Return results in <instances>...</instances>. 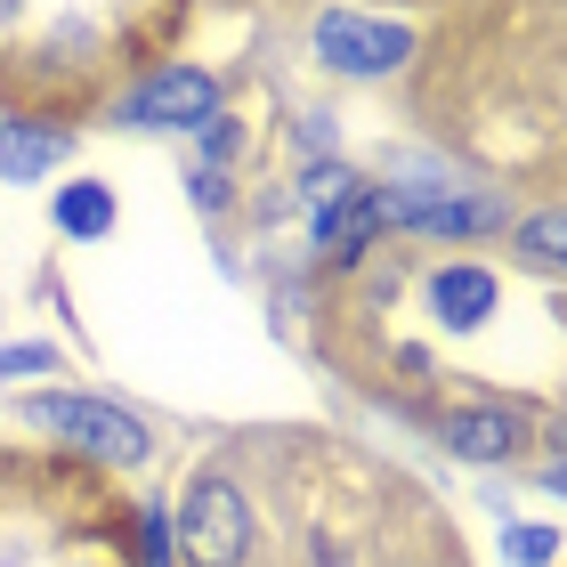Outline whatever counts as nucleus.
Segmentation results:
<instances>
[{
    "mask_svg": "<svg viewBox=\"0 0 567 567\" xmlns=\"http://www.w3.org/2000/svg\"><path fill=\"white\" fill-rule=\"evenodd\" d=\"M24 422L49 430L73 454H90V462H146L154 454V430L138 414H122V405H106V398H58V390H41V398H24Z\"/></svg>",
    "mask_w": 567,
    "mask_h": 567,
    "instance_id": "1",
    "label": "nucleus"
},
{
    "mask_svg": "<svg viewBox=\"0 0 567 567\" xmlns=\"http://www.w3.org/2000/svg\"><path fill=\"white\" fill-rule=\"evenodd\" d=\"M171 527H178L187 567H244L251 559V503H244V486L219 478V471H203L187 486V503L171 511Z\"/></svg>",
    "mask_w": 567,
    "mask_h": 567,
    "instance_id": "2",
    "label": "nucleus"
},
{
    "mask_svg": "<svg viewBox=\"0 0 567 567\" xmlns=\"http://www.w3.org/2000/svg\"><path fill=\"white\" fill-rule=\"evenodd\" d=\"M212 114H219V82L203 65H163L114 106V122H131V131H203Z\"/></svg>",
    "mask_w": 567,
    "mask_h": 567,
    "instance_id": "3",
    "label": "nucleus"
},
{
    "mask_svg": "<svg viewBox=\"0 0 567 567\" xmlns=\"http://www.w3.org/2000/svg\"><path fill=\"white\" fill-rule=\"evenodd\" d=\"M422 227V236H495V227H511L503 195H437V187H381V227Z\"/></svg>",
    "mask_w": 567,
    "mask_h": 567,
    "instance_id": "4",
    "label": "nucleus"
},
{
    "mask_svg": "<svg viewBox=\"0 0 567 567\" xmlns=\"http://www.w3.org/2000/svg\"><path fill=\"white\" fill-rule=\"evenodd\" d=\"M414 33L405 24H381V17H357V9H324L317 17V58L332 73H398Z\"/></svg>",
    "mask_w": 567,
    "mask_h": 567,
    "instance_id": "5",
    "label": "nucleus"
},
{
    "mask_svg": "<svg viewBox=\"0 0 567 567\" xmlns=\"http://www.w3.org/2000/svg\"><path fill=\"white\" fill-rule=\"evenodd\" d=\"M65 154H73V138L58 131V122H0V178H9V187L58 178Z\"/></svg>",
    "mask_w": 567,
    "mask_h": 567,
    "instance_id": "6",
    "label": "nucleus"
},
{
    "mask_svg": "<svg viewBox=\"0 0 567 567\" xmlns=\"http://www.w3.org/2000/svg\"><path fill=\"white\" fill-rule=\"evenodd\" d=\"M381 236V187H357L349 203H332V212L317 219V251L324 260H357Z\"/></svg>",
    "mask_w": 567,
    "mask_h": 567,
    "instance_id": "7",
    "label": "nucleus"
},
{
    "mask_svg": "<svg viewBox=\"0 0 567 567\" xmlns=\"http://www.w3.org/2000/svg\"><path fill=\"white\" fill-rule=\"evenodd\" d=\"M430 308H437L454 332H471V324L495 317V276H486V268H437V276H430Z\"/></svg>",
    "mask_w": 567,
    "mask_h": 567,
    "instance_id": "8",
    "label": "nucleus"
},
{
    "mask_svg": "<svg viewBox=\"0 0 567 567\" xmlns=\"http://www.w3.org/2000/svg\"><path fill=\"white\" fill-rule=\"evenodd\" d=\"M446 446L462 454V462H503L511 446H519V414H446Z\"/></svg>",
    "mask_w": 567,
    "mask_h": 567,
    "instance_id": "9",
    "label": "nucleus"
},
{
    "mask_svg": "<svg viewBox=\"0 0 567 567\" xmlns=\"http://www.w3.org/2000/svg\"><path fill=\"white\" fill-rule=\"evenodd\" d=\"M58 227H65V236H106V227H114V195L106 187H90V178H82V187H58Z\"/></svg>",
    "mask_w": 567,
    "mask_h": 567,
    "instance_id": "10",
    "label": "nucleus"
},
{
    "mask_svg": "<svg viewBox=\"0 0 567 567\" xmlns=\"http://www.w3.org/2000/svg\"><path fill=\"white\" fill-rule=\"evenodd\" d=\"M357 187H365V178H357L349 163H317V171H300V212H308V219H324L332 203H349Z\"/></svg>",
    "mask_w": 567,
    "mask_h": 567,
    "instance_id": "11",
    "label": "nucleus"
},
{
    "mask_svg": "<svg viewBox=\"0 0 567 567\" xmlns=\"http://www.w3.org/2000/svg\"><path fill=\"white\" fill-rule=\"evenodd\" d=\"M559 244H567V227H559V212H535V219L519 227V260H527V268H544V276L559 268Z\"/></svg>",
    "mask_w": 567,
    "mask_h": 567,
    "instance_id": "12",
    "label": "nucleus"
},
{
    "mask_svg": "<svg viewBox=\"0 0 567 567\" xmlns=\"http://www.w3.org/2000/svg\"><path fill=\"white\" fill-rule=\"evenodd\" d=\"M503 551L519 559V567H551L559 559V535L551 527H503Z\"/></svg>",
    "mask_w": 567,
    "mask_h": 567,
    "instance_id": "13",
    "label": "nucleus"
},
{
    "mask_svg": "<svg viewBox=\"0 0 567 567\" xmlns=\"http://www.w3.org/2000/svg\"><path fill=\"white\" fill-rule=\"evenodd\" d=\"M17 373H58V349H49V341H17V349H0V381H17Z\"/></svg>",
    "mask_w": 567,
    "mask_h": 567,
    "instance_id": "14",
    "label": "nucleus"
},
{
    "mask_svg": "<svg viewBox=\"0 0 567 567\" xmlns=\"http://www.w3.org/2000/svg\"><path fill=\"white\" fill-rule=\"evenodd\" d=\"M138 544H146V567H171V511H163V503H146Z\"/></svg>",
    "mask_w": 567,
    "mask_h": 567,
    "instance_id": "15",
    "label": "nucleus"
},
{
    "mask_svg": "<svg viewBox=\"0 0 567 567\" xmlns=\"http://www.w3.org/2000/svg\"><path fill=\"white\" fill-rule=\"evenodd\" d=\"M308 154H324V163H332V114H300V131H292Z\"/></svg>",
    "mask_w": 567,
    "mask_h": 567,
    "instance_id": "16",
    "label": "nucleus"
},
{
    "mask_svg": "<svg viewBox=\"0 0 567 567\" xmlns=\"http://www.w3.org/2000/svg\"><path fill=\"white\" fill-rule=\"evenodd\" d=\"M187 187H195V203H203V212H219V203H227V171H195Z\"/></svg>",
    "mask_w": 567,
    "mask_h": 567,
    "instance_id": "17",
    "label": "nucleus"
},
{
    "mask_svg": "<svg viewBox=\"0 0 567 567\" xmlns=\"http://www.w3.org/2000/svg\"><path fill=\"white\" fill-rule=\"evenodd\" d=\"M0 24H17V9H9V0H0Z\"/></svg>",
    "mask_w": 567,
    "mask_h": 567,
    "instance_id": "18",
    "label": "nucleus"
}]
</instances>
